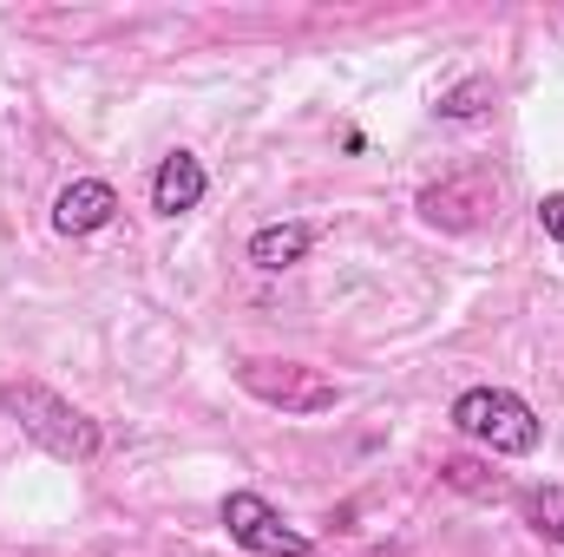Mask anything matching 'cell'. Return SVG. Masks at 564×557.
Returning <instances> with one entry per match:
<instances>
[{
    "label": "cell",
    "instance_id": "obj_12",
    "mask_svg": "<svg viewBox=\"0 0 564 557\" xmlns=\"http://www.w3.org/2000/svg\"><path fill=\"white\" fill-rule=\"evenodd\" d=\"M539 230L564 250V190H545V197H539Z\"/></svg>",
    "mask_w": 564,
    "mask_h": 557
},
{
    "label": "cell",
    "instance_id": "obj_2",
    "mask_svg": "<svg viewBox=\"0 0 564 557\" xmlns=\"http://www.w3.org/2000/svg\"><path fill=\"white\" fill-rule=\"evenodd\" d=\"M453 433L459 439H473V446H486V459H532L539 446H545V419L539 407L525 401V394H512V387H466V394H453Z\"/></svg>",
    "mask_w": 564,
    "mask_h": 557
},
{
    "label": "cell",
    "instance_id": "obj_8",
    "mask_svg": "<svg viewBox=\"0 0 564 557\" xmlns=\"http://www.w3.org/2000/svg\"><path fill=\"white\" fill-rule=\"evenodd\" d=\"M315 237H322V223H308V217H282V223H263V230H250V270H263V276H282V270H295V263H308V250H315Z\"/></svg>",
    "mask_w": 564,
    "mask_h": 557
},
{
    "label": "cell",
    "instance_id": "obj_7",
    "mask_svg": "<svg viewBox=\"0 0 564 557\" xmlns=\"http://www.w3.org/2000/svg\"><path fill=\"white\" fill-rule=\"evenodd\" d=\"M112 217H119V190H112L106 177H73V184L53 197V230H59V237H99Z\"/></svg>",
    "mask_w": 564,
    "mask_h": 557
},
{
    "label": "cell",
    "instance_id": "obj_5",
    "mask_svg": "<svg viewBox=\"0 0 564 557\" xmlns=\"http://www.w3.org/2000/svg\"><path fill=\"white\" fill-rule=\"evenodd\" d=\"M492 204H499V184H492V177H440V184H426L421 197H414L421 223H433V230H453V237L479 230Z\"/></svg>",
    "mask_w": 564,
    "mask_h": 557
},
{
    "label": "cell",
    "instance_id": "obj_13",
    "mask_svg": "<svg viewBox=\"0 0 564 557\" xmlns=\"http://www.w3.org/2000/svg\"><path fill=\"white\" fill-rule=\"evenodd\" d=\"M355 557H401L394 545H375V551H355Z\"/></svg>",
    "mask_w": 564,
    "mask_h": 557
},
{
    "label": "cell",
    "instance_id": "obj_3",
    "mask_svg": "<svg viewBox=\"0 0 564 557\" xmlns=\"http://www.w3.org/2000/svg\"><path fill=\"white\" fill-rule=\"evenodd\" d=\"M237 387H243L257 407L289 414V419L335 414V407L348 401V387H341L335 374H322V368H308V361H270V354L237 361Z\"/></svg>",
    "mask_w": 564,
    "mask_h": 557
},
{
    "label": "cell",
    "instance_id": "obj_4",
    "mask_svg": "<svg viewBox=\"0 0 564 557\" xmlns=\"http://www.w3.org/2000/svg\"><path fill=\"white\" fill-rule=\"evenodd\" d=\"M217 518H224L230 545H243L250 557H308V551H315V545H308V532H295V525L282 518L276 505H270L263 492H250V485L224 492Z\"/></svg>",
    "mask_w": 564,
    "mask_h": 557
},
{
    "label": "cell",
    "instance_id": "obj_10",
    "mask_svg": "<svg viewBox=\"0 0 564 557\" xmlns=\"http://www.w3.org/2000/svg\"><path fill=\"white\" fill-rule=\"evenodd\" d=\"M492 106H499V86L486 73H473V79L446 86L433 112H440V125H479V119H492Z\"/></svg>",
    "mask_w": 564,
    "mask_h": 557
},
{
    "label": "cell",
    "instance_id": "obj_11",
    "mask_svg": "<svg viewBox=\"0 0 564 557\" xmlns=\"http://www.w3.org/2000/svg\"><path fill=\"white\" fill-rule=\"evenodd\" d=\"M512 505H519L532 538H545V545L564 551V485H525V492H512Z\"/></svg>",
    "mask_w": 564,
    "mask_h": 557
},
{
    "label": "cell",
    "instance_id": "obj_9",
    "mask_svg": "<svg viewBox=\"0 0 564 557\" xmlns=\"http://www.w3.org/2000/svg\"><path fill=\"white\" fill-rule=\"evenodd\" d=\"M440 485H446V492H466V499H479V505H506V499H512V479L492 472V459H473V452L440 459Z\"/></svg>",
    "mask_w": 564,
    "mask_h": 557
},
{
    "label": "cell",
    "instance_id": "obj_6",
    "mask_svg": "<svg viewBox=\"0 0 564 557\" xmlns=\"http://www.w3.org/2000/svg\"><path fill=\"white\" fill-rule=\"evenodd\" d=\"M204 197H210L204 157H197V151H164L158 171H151V210H158V217H191Z\"/></svg>",
    "mask_w": 564,
    "mask_h": 557
},
{
    "label": "cell",
    "instance_id": "obj_1",
    "mask_svg": "<svg viewBox=\"0 0 564 557\" xmlns=\"http://www.w3.org/2000/svg\"><path fill=\"white\" fill-rule=\"evenodd\" d=\"M0 414L13 419L46 459H66V466H93L99 452H106V433H99V419L86 414V407H73L59 387H46V381H0Z\"/></svg>",
    "mask_w": 564,
    "mask_h": 557
}]
</instances>
